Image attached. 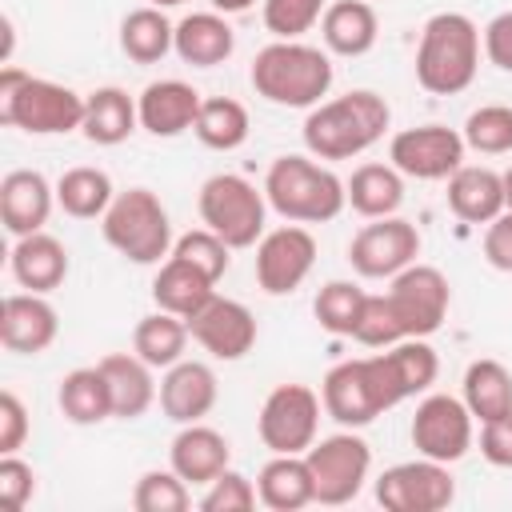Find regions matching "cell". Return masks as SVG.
I'll return each mask as SVG.
<instances>
[{"instance_id":"cell-1","label":"cell","mask_w":512,"mask_h":512,"mask_svg":"<svg viewBox=\"0 0 512 512\" xmlns=\"http://www.w3.org/2000/svg\"><path fill=\"white\" fill-rule=\"evenodd\" d=\"M392 124V108L372 88H352L336 100H320L308 108V120L300 128L304 148L316 160H352L368 152Z\"/></svg>"},{"instance_id":"cell-2","label":"cell","mask_w":512,"mask_h":512,"mask_svg":"<svg viewBox=\"0 0 512 512\" xmlns=\"http://www.w3.org/2000/svg\"><path fill=\"white\" fill-rule=\"evenodd\" d=\"M332 60L328 52L300 44V40H276L256 52L252 60V88L268 104L280 108H316L332 88Z\"/></svg>"},{"instance_id":"cell-3","label":"cell","mask_w":512,"mask_h":512,"mask_svg":"<svg viewBox=\"0 0 512 512\" xmlns=\"http://www.w3.org/2000/svg\"><path fill=\"white\" fill-rule=\"evenodd\" d=\"M480 28L464 12L428 16L416 44V84L432 96H456L476 80Z\"/></svg>"},{"instance_id":"cell-4","label":"cell","mask_w":512,"mask_h":512,"mask_svg":"<svg viewBox=\"0 0 512 512\" xmlns=\"http://www.w3.org/2000/svg\"><path fill=\"white\" fill-rule=\"evenodd\" d=\"M0 120L28 136H64L84 124V96L72 92L68 84L4 64L0 68Z\"/></svg>"},{"instance_id":"cell-5","label":"cell","mask_w":512,"mask_h":512,"mask_svg":"<svg viewBox=\"0 0 512 512\" xmlns=\"http://www.w3.org/2000/svg\"><path fill=\"white\" fill-rule=\"evenodd\" d=\"M264 196L292 224H328L348 204L344 180L308 156H276L264 176Z\"/></svg>"},{"instance_id":"cell-6","label":"cell","mask_w":512,"mask_h":512,"mask_svg":"<svg viewBox=\"0 0 512 512\" xmlns=\"http://www.w3.org/2000/svg\"><path fill=\"white\" fill-rule=\"evenodd\" d=\"M100 220L104 240L132 264H160V256L172 252V220L152 188L116 192Z\"/></svg>"},{"instance_id":"cell-7","label":"cell","mask_w":512,"mask_h":512,"mask_svg":"<svg viewBox=\"0 0 512 512\" xmlns=\"http://www.w3.org/2000/svg\"><path fill=\"white\" fill-rule=\"evenodd\" d=\"M200 220L204 228H212L228 248H252L264 236V212H268V196L256 192L252 180L236 176V172H216L200 184Z\"/></svg>"},{"instance_id":"cell-8","label":"cell","mask_w":512,"mask_h":512,"mask_svg":"<svg viewBox=\"0 0 512 512\" xmlns=\"http://www.w3.org/2000/svg\"><path fill=\"white\" fill-rule=\"evenodd\" d=\"M320 400H324V412L344 428H364L376 416H384L388 408H396V400L388 392V380H384V368H380L376 356L340 360L324 376Z\"/></svg>"},{"instance_id":"cell-9","label":"cell","mask_w":512,"mask_h":512,"mask_svg":"<svg viewBox=\"0 0 512 512\" xmlns=\"http://www.w3.org/2000/svg\"><path fill=\"white\" fill-rule=\"evenodd\" d=\"M324 400L308 384H276L256 416V432L272 456H304L316 444Z\"/></svg>"},{"instance_id":"cell-10","label":"cell","mask_w":512,"mask_h":512,"mask_svg":"<svg viewBox=\"0 0 512 512\" xmlns=\"http://www.w3.org/2000/svg\"><path fill=\"white\" fill-rule=\"evenodd\" d=\"M308 468H312V484H316V504H348L360 496L368 472H372V448L364 436L356 432H336L316 440L304 452Z\"/></svg>"},{"instance_id":"cell-11","label":"cell","mask_w":512,"mask_h":512,"mask_svg":"<svg viewBox=\"0 0 512 512\" xmlns=\"http://www.w3.org/2000/svg\"><path fill=\"white\" fill-rule=\"evenodd\" d=\"M396 320H400V332L404 340L408 336H432L444 316H448V304H452V288H448V276L432 264H408L404 272L392 276V288L384 292Z\"/></svg>"},{"instance_id":"cell-12","label":"cell","mask_w":512,"mask_h":512,"mask_svg":"<svg viewBox=\"0 0 512 512\" xmlns=\"http://www.w3.org/2000/svg\"><path fill=\"white\" fill-rule=\"evenodd\" d=\"M420 256V232L404 216H380L364 224L348 244V264L364 280H392Z\"/></svg>"},{"instance_id":"cell-13","label":"cell","mask_w":512,"mask_h":512,"mask_svg":"<svg viewBox=\"0 0 512 512\" xmlns=\"http://www.w3.org/2000/svg\"><path fill=\"white\" fill-rule=\"evenodd\" d=\"M408 436H412V448L420 456L440 460V464H456L472 448V412L464 400H456L448 392H432L416 404Z\"/></svg>"},{"instance_id":"cell-14","label":"cell","mask_w":512,"mask_h":512,"mask_svg":"<svg viewBox=\"0 0 512 512\" xmlns=\"http://www.w3.org/2000/svg\"><path fill=\"white\" fill-rule=\"evenodd\" d=\"M376 500L388 512H440L456 500V480L440 460H404L376 480Z\"/></svg>"},{"instance_id":"cell-15","label":"cell","mask_w":512,"mask_h":512,"mask_svg":"<svg viewBox=\"0 0 512 512\" xmlns=\"http://www.w3.org/2000/svg\"><path fill=\"white\" fill-rule=\"evenodd\" d=\"M464 136L448 124H420L404 128L388 144V160L396 172L412 180H448L464 164Z\"/></svg>"},{"instance_id":"cell-16","label":"cell","mask_w":512,"mask_h":512,"mask_svg":"<svg viewBox=\"0 0 512 512\" xmlns=\"http://www.w3.org/2000/svg\"><path fill=\"white\" fill-rule=\"evenodd\" d=\"M316 264V236L304 224H284L260 236L256 244V284L268 296H288L296 292Z\"/></svg>"},{"instance_id":"cell-17","label":"cell","mask_w":512,"mask_h":512,"mask_svg":"<svg viewBox=\"0 0 512 512\" xmlns=\"http://www.w3.org/2000/svg\"><path fill=\"white\" fill-rule=\"evenodd\" d=\"M188 332L192 340L216 356V360H240L252 352L256 344V316L240 304V300H228V296H212L192 320H188Z\"/></svg>"},{"instance_id":"cell-18","label":"cell","mask_w":512,"mask_h":512,"mask_svg":"<svg viewBox=\"0 0 512 512\" xmlns=\"http://www.w3.org/2000/svg\"><path fill=\"white\" fill-rule=\"evenodd\" d=\"M60 332L56 308L40 296V292H12L0 304V340L8 352L20 356H40L44 348H52Z\"/></svg>"},{"instance_id":"cell-19","label":"cell","mask_w":512,"mask_h":512,"mask_svg":"<svg viewBox=\"0 0 512 512\" xmlns=\"http://www.w3.org/2000/svg\"><path fill=\"white\" fill-rule=\"evenodd\" d=\"M56 204V188L36 168H16L0 180V220L12 236L44 232Z\"/></svg>"},{"instance_id":"cell-20","label":"cell","mask_w":512,"mask_h":512,"mask_svg":"<svg viewBox=\"0 0 512 512\" xmlns=\"http://www.w3.org/2000/svg\"><path fill=\"white\" fill-rule=\"evenodd\" d=\"M216 372L200 360H176L160 380V408L176 424H196L216 408Z\"/></svg>"},{"instance_id":"cell-21","label":"cell","mask_w":512,"mask_h":512,"mask_svg":"<svg viewBox=\"0 0 512 512\" xmlns=\"http://www.w3.org/2000/svg\"><path fill=\"white\" fill-rule=\"evenodd\" d=\"M204 96L184 84V80H152L140 96H136V112H140V128L152 136H180L196 124Z\"/></svg>"},{"instance_id":"cell-22","label":"cell","mask_w":512,"mask_h":512,"mask_svg":"<svg viewBox=\"0 0 512 512\" xmlns=\"http://www.w3.org/2000/svg\"><path fill=\"white\" fill-rule=\"evenodd\" d=\"M8 268H12V276H16V284L24 292H40L44 296V292L64 284V276H68V248L56 236H48V232L16 236Z\"/></svg>"},{"instance_id":"cell-23","label":"cell","mask_w":512,"mask_h":512,"mask_svg":"<svg viewBox=\"0 0 512 512\" xmlns=\"http://www.w3.org/2000/svg\"><path fill=\"white\" fill-rule=\"evenodd\" d=\"M228 436L208 428V424H184L168 448V464L188 480V484H212L228 468Z\"/></svg>"},{"instance_id":"cell-24","label":"cell","mask_w":512,"mask_h":512,"mask_svg":"<svg viewBox=\"0 0 512 512\" xmlns=\"http://www.w3.org/2000/svg\"><path fill=\"white\" fill-rule=\"evenodd\" d=\"M380 368H384V380H388V392L392 400H408V396H420L436 384V372H440V360H436V348L424 340V336H408L400 344H388L384 352H376Z\"/></svg>"},{"instance_id":"cell-25","label":"cell","mask_w":512,"mask_h":512,"mask_svg":"<svg viewBox=\"0 0 512 512\" xmlns=\"http://www.w3.org/2000/svg\"><path fill=\"white\" fill-rule=\"evenodd\" d=\"M100 372H104L108 392H112V416H120V420H136V416H144L160 400V388L152 380V364L140 360L136 352L104 356Z\"/></svg>"},{"instance_id":"cell-26","label":"cell","mask_w":512,"mask_h":512,"mask_svg":"<svg viewBox=\"0 0 512 512\" xmlns=\"http://www.w3.org/2000/svg\"><path fill=\"white\" fill-rule=\"evenodd\" d=\"M216 296V280L204 276L196 264H188L184 256L168 252V260L160 264L156 280H152V300L156 308L180 316V320H192L208 300Z\"/></svg>"},{"instance_id":"cell-27","label":"cell","mask_w":512,"mask_h":512,"mask_svg":"<svg viewBox=\"0 0 512 512\" xmlns=\"http://www.w3.org/2000/svg\"><path fill=\"white\" fill-rule=\"evenodd\" d=\"M448 208L464 224H488L504 212V176L484 164H460L448 176Z\"/></svg>"},{"instance_id":"cell-28","label":"cell","mask_w":512,"mask_h":512,"mask_svg":"<svg viewBox=\"0 0 512 512\" xmlns=\"http://www.w3.org/2000/svg\"><path fill=\"white\" fill-rule=\"evenodd\" d=\"M320 36L324 48L336 56H364L380 36L376 8L368 0H332L320 16Z\"/></svg>"},{"instance_id":"cell-29","label":"cell","mask_w":512,"mask_h":512,"mask_svg":"<svg viewBox=\"0 0 512 512\" xmlns=\"http://www.w3.org/2000/svg\"><path fill=\"white\" fill-rule=\"evenodd\" d=\"M232 48H236V32L220 12H192L176 24L172 52L192 68H216L232 56Z\"/></svg>"},{"instance_id":"cell-30","label":"cell","mask_w":512,"mask_h":512,"mask_svg":"<svg viewBox=\"0 0 512 512\" xmlns=\"http://www.w3.org/2000/svg\"><path fill=\"white\" fill-rule=\"evenodd\" d=\"M140 124V112H136V100L116 88V84H104L96 92L84 96V124L80 132L100 144V148H112V144H124Z\"/></svg>"},{"instance_id":"cell-31","label":"cell","mask_w":512,"mask_h":512,"mask_svg":"<svg viewBox=\"0 0 512 512\" xmlns=\"http://www.w3.org/2000/svg\"><path fill=\"white\" fill-rule=\"evenodd\" d=\"M256 492L272 512H300L316 504V484L304 456H272L256 476Z\"/></svg>"},{"instance_id":"cell-32","label":"cell","mask_w":512,"mask_h":512,"mask_svg":"<svg viewBox=\"0 0 512 512\" xmlns=\"http://www.w3.org/2000/svg\"><path fill=\"white\" fill-rule=\"evenodd\" d=\"M348 204L352 212L380 220V216H396V208L404 204V172H396L392 164H360L348 180Z\"/></svg>"},{"instance_id":"cell-33","label":"cell","mask_w":512,"mask_h":512,"mask_svg":"<svg viewBox=\"0 0 512 512\" xmlns=\"http://www.w3.org/2000/svg\"><path fill=\"white\" fill-rule=\"evenodd\" d=\"M176 44V24H168L164 8H136L120 20V52L132 64H160Z\"/></svg>"},{"instance_id":"cell-34","label":"cell","mask_w":512,"mask_h":512,"mask_svg":"<svg viewBox=\"0 0 512 512\" xmlns=\"http://www.w3.org/2000/svg\"><path fill=\"white\" fill-rule=\"evenodd\" d=\"M56 404L64 412V420L88 428V424H100L112 416V392H108V380L96 368H72L64 380H60V392H56Z\"/></svg>"},{"instance_id":"cell-35","label":"cell","mask_w":512,"mask_h":512,"mask_svg":"<svg viewBox=\"0 0 512 512\" xmlns=\"http://www.w3.org/2000/svg\"><path fill=\"white\" fill-rule=\"evenodd\" d=\"M464 404L472 420H496L512 412V372L500 360H472L464 368Z\"/></svg>"},{"instance_id":"cell-36","label":"cell","mask_w":512,"mask_h":512,"mask_svg":"<svg viewBox=\"0 0 512 512\" xmlns=\"http://www.w3.org/2000/svg\"><path fill=\"white\" fill-rule=\"evenodd\" d=\"M116 200L112 192V176L104 168H92V164H80V168H68L60 180H56V204L76 216V220H96L108 212V204Z\"/></svg>"},{"instance_id":"cell-37","label":"cell","mask_w":512,"mask_h":512,"mask_svg":"<svg viewBox=\"0 0 512 512\" xmlns=\"http://www.w3.org/2000/svg\"><path fill=\"white\" fill-rule=\"evenodd\" d=\"M188 320L156 308L152 316H144L132 332V352L140 360H148L152 368H172L176 360H184V348H188Z\"/></svg>"},{"instance_id":"cell-38","label":"cell","mask_w":512,"mask_h":512,"mask_svg":"<svg viewBox=\"0 0 512 512\" xmlns=\"http://www.w3.org/2000/svg\"><path fill=\"white\" fill-rule=\"evenodd\" d=\"M248 128H252L248 108H244L240 100H232V96H208V100L200 104V112H196V124H192L196 140H200L204 148H212V152H232V148H240V144L248 140Z\"/></svg>"},{"instance_id":"cell-39","label":"cell","mask_w":512,"mask_h":512,"mask_svg":"<svg viewBox=\"0 0 512 512\" xmlns=\"http://www.w3.org/2000/svg\"><path fill=\"white\" fill-rule=\"evenodd\" d=\"M364 304H368V292L352 280H328L316 300H312V312L320 320L324 332L332 336H356L360 328V316H364Z\"/></svg>"},{"instance_id":"cell-40","label":"cell","mask_w":512,"mask_h":512,"mask_svg":"<svg viewBox=\"0 0 512 512\" xmlns=\"http://www.w3.org/2000/svg\"><path fill=\"white\" fill-rule=\"evenodd\" d=\"M464 144L480 156H504L512 152V108L508 104H480L464 120Z\"/></svg>"},{"instance_id":"cell-41","label":"cell","mask_w":512,"mask_h":512,"mask_svg":"<svg viewBox=\"0 0 512 512\" xmlns=\"http://www.w3.org/2000/svg\"><path fill=\"white\" fill-rule=\"evenodd\" d=\"M188 504H192V492H188V480L176 468H168V472L152 468L132 488V508L136 512H184Z\"/></svg>"},{"instance_id":"cell-42","label":"cell","mask_w":512,"mask_h":512,"mask_svg":"<svg viewBox=\"0 0 512 512\" xmlns=\"http://www.w3.org/2000/svg\"><path fill=\"white\" fill-rule=\"evenodd\" d=\"M328 0H264V28L276 40H300L324 16Z\"/></svg>"},{"instance_id":"cell-43","label":"cell","mask_w":512,"mask_h":512,"mask_svg":"<svg viewBox=\"0 0 512 512\" xmlns=\"http://www.w3.org/2000/svg\"><path fill=\"white\" fill-rule=\"evenodd\" d=\"M172 252H176V256H184L188 264H196V268H200L204 276H212L216 284H220V276L228 272V260H232V256H228L232 248H228V244H224V240H220L212 228L184 232V236L172 244Z\"/></svg>"},{"instance_id":"cell-44","label":"cell","mask_w":512,"mask_h":512,"mask_svg":"<svg viewBox=\"0 0 512 512\" xmlns=\"http://www.w3.org/2000/svg\"><path fill=\"white\" fill-rule=\"evenodd\" d=\"M256 500H260L256 484H252L244 472L224 468V472L208 484V492L200 496V508H204V512H248V508H256Z\"/></svg>"},{"instance_id":"cell-45","label":"cell","mask_w":512,"mask_h":512,"mask_svg":"<svg viewBox=\"0 0 512 512\" xmlns=\"http://www.w3.org/2000/svg\"><path fill=\"white\" fill-rule=\"evenodd\" d=\"M352 340L364 344V348H388V344H400L404 340L400 320H396L388 296H372L368 292V304H364V316H360V328H356Z\"/></svg>"},{"instance_id":"cell-46","label":"cell","mask_w":512,"mask_h":512,"mask_svg":"<svg viewBox=\"0 0 512 512\" xmlns=\"http://www.w3.org/2000/svg\"><path fill=\"white\" fill-rule=\"evenodd\" d=\"M32 496H36V472H32V464H24L16 452L0 456V504L8 512H20V508H28Z\"/></svg>"},{"instance_id":"cell-47","label":"cell","mask_w":512,"mask_h":512,"mask_svg":"<svg viewBox=\"0 0 512 512\" xmlns=\"http://www.w3.org/2000/svg\"><path fill=\"white\" fill-rule=\"evenodd\" d=\"M28 440V412L20 404V396L12 388L0 392V456L20 452V444Z\"/></svg>"},{"instance_id":"cell-48","label":"cell","mask_w":512,"mask_h":512,"mask_svg":"<svg viewBox=\"0 0 512 512\" xmlns=\"http://www.w3.org/2000/svg\"><path fill=\"white\" fill-rule=\"evenodd\" d=\"M480 456L496 468H512V412L480 424Z\"/></svg>"},{"instance_id":"cell-49","label":"cell","mask_w":512,"mask_h":512,"mask_svg":"<svg viewBox=\"0 0 512 512\" xmlns=\"http://www.w3.org/2000/svg\"><path fill=\"white\" fill-rule=\"evenodd\" d=\"M484 260L496 272H512V212L508 208L484 228Z\"/></svg>"},{"instance_id":"cell-50","label":"cell","mask_w":512,"mask_h":512,"mask_svg":"<svg viewBox=\"0 0 512 512\" xmlns=\"http://www.w3.org/2000/svg\"><path fill=\"white\" fill-rule=\"evenodd\" d=\"M484 56L500 72H512V12H500L484 28Z\"/></svg>"},{"instance_id":"cell-51","label":"cell","mask_w":512,"mask_h":512,"mask_svg":"<svg viewBox=\"0 0 512 512\" xmlns=\"http://www.w3.org/2000/svg\"><path fill=\"white\" fill-rule=\"evenodd\" d=\"M208 4H212L216 12H224V16H228V12H248L256 0H208Z\"/></svg>"},{"instance_id":"cell-52","label":"cell","mask_w":512,"mask_h":512,"mask_svg":"<svg viewBox=\"0 0 512 512\" xmlns=\"http://www.w3.org/2000/svg\"><path fill=\"white\" fill-rule=\"evenodd\" d=\"M500 176H504V208L512 212V168H508V172H500Z\"/></svg>"},{"instance_id":"cell-53","label":"cell","mask_w":512,"mask_h":512,"mask_svg":"<svg viewBox=\"0 0 512 512\" xmlns=\"http://www.w3.org/2000/svg\"><path fill=\"white\" fill-rule=\"evenodd\" d=\"M152 8H176V4H184V0H148Z\"/></svg>"}]
</instances>
